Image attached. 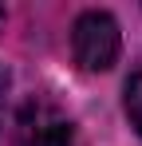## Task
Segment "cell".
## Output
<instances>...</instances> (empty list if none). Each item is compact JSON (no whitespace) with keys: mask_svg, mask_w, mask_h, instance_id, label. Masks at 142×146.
<instances>
[{"mask_svg":"<svg viewBox=\"0 0 142 146\" xmlns=\"http://www.w3.org/2000/svg\"><path fill=\"white\" fill-rule=\"evenodd\" d=\"M71 55L83 71H111L122 55V28L107 8H87L71 24Z\"/></svg>","mask_w":142,"mask_h":146,"instance_id":"6da1fadb","label":"cell"},{"mask_svg":"<svg viewBox=\"0 0 142 146\" xmlns=\"http://www.w3.org/2000/svg\"><path fill=\"white\" fill-rule=\"evenodd\" d=\"M12 146H75V122L51 99H28L16 115Z\"/></svg>","mask_w":142,"mask_h":146,"instance_id":"7a4b0ae2","label":"cell"},{"mask_svg":"<svg viewBox=\"0 0 142 146\" xmlns=\"http://www.w3.org/2000/svg\"><path fill=\"white\" fill-rule=\"evenodd\" d=\"M122 107H126L130 126L138 130V138H142V55H138V63L130 67V75H126V87H122Z\"/></svg>","mask_w":142,"mask_h":146,"instance_id":"3957f363","label":"cell"},{"mask_svg":"<svg viewBox=\"0 0 142 146\" xmlns=\"http://www.w3.org/2000/svg\"><path fill=\"white\" fill-rule=\"evenodd\" d=\"M8 83H12V75H8V67L0 63V111H4V95H8Z\"/></svg>","mask_w":142,"mask_h":146,"instance_id":"277c9868","label":"cell"},{"mask_svg":"<svg viewBox=\"0 0 142 146\" xmlns=\"http://www.w3.org/2000/svg\"><path fill=\"white\" fill-rule=\"evenodd\" d=\"M4 20H8V12H4V4H0V28H4Z\"/></svg>","mask_w":142,"mask_h":146,"instance_id":"5b68a950","label":"cell"}]
</instances>
